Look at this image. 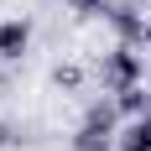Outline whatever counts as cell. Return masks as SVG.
Wrapping results in <instances>:
<instances>
[{
	"mask_svg": "<svg viewBox=\"0 0 151 151\" xmlns=\"http://www.w3.org/2000/svg\"><path fill=\"white\" fill-rule=\"evenodd\" d=\"M99 78H104V89H109V94L146 83V58L136 52V42H115V47H109L104 63H99Z\"/></svg>",
	"mask_w": 151,
	"mask_h": 151,
	"instance_id": "cell-1",
	"label": "cell"
},
{
	"mask_svg": "<svg viewBox=\"0 0 151 151\" xmlns=\"http://www.w3.org/2000/svg\"><path fill=\"white\" fill-rule=\"evenodd\" d=\"M26 47H31V21H26V16L0 21V58H5V63H21Z\"/></svg>",
	"mask_w": 151,
	"mask_h": 151,
	"instance_id": "cell-2",
	"label": "cell"
},
{
	"mask_svg": "<svg viewBox=\"0 0 151 151\" xmlns=\"http://www.w3.org/2000/svg\"><path fill=\"white\" fill-rule=\"evenodd\" d=\"M104 21L120 31V42H136V47L146 42V26H151V21L136 11V5H109V11H104Z\"/></svg>",
	"mask_w": 151,
	"mask_h": 151,
	"instance_id": "cell-3",
	"label": "cell"
},
{
	"mask_svg": "<svg viewBox=\"0 0 151 151\" xmlns=\"http://www.w3.org/2000/svg\"><path fill=\"white\" fill-rule=\"evenodd\" d=\"M115 151H151V109L120 125V136H115Z\"/></svg>",
	"mask_w": 151,
	"mask_h": 151,
	"instance_id": "cell-4",
	"label": "cell"
},
{
	"mask_svg": "<svg viewBox=\"0 0 151 151\" xmlns=\"http://www.w3.org/2000/svg\"><path fill=\"white\" fill-rule=\"evenodd\" d=\"M115 136L120 130H104V125H78V136H73V151H115Z\"/></svg>",
	"mask_w": 151,
	"mask_h": 151,
	"instance_id": "cell-5",
	"label": "cell"
},
{
	"mask_svg": "<svg viewBox=\"0 0 151 151\" xmlns=\"http://www.w3.org/2000/svg\"><path fill=\"white\" fill-rule=\"evenodd\" d=\"M115 109H120L125 120L146 115V83H136V89H120V94H115Z\"/></svg>",
	"mask_w": 151,
	"mask_h": 151,
	"instance_id": "cell-6",
	"label": "cell"
},
{
	"mask_svg": "<svg viewBox=\"0 0 151 151\" xmlns=\"http://www.w3.org/2000/svg\"><path fill=\"white\" fill-rule=\"evenodd\" d=\"M52 83H58V89H78V83H83V68H78V63H58Z\"/></svg>",
	"mask_w": 151,
	"mask_h": 151,
	"instance_id": "cell-7",
	"label": "cell"
},
{
	"mask_svg": "<svg viewBox=\"0 0 151 151\" xmlns=\"http://www.w3.org/2000/svg\"><path fill=\"white\" fill-rule=\"evenodd\" d=\"M68 11H78V16H104L109 0H68Z\"/></svg>",
	"mask_w": 151,
	"mask_h": 151,
	"instance_id": "cell-8",
	"label": "cell"
},
{
	"mask_svg": "<svg viewBox=\"0 0 151 151\" xmlns=\"http://www.w3.org/2000/svg\"><path fill=\"white\" fill-rule=\"evenodd\" d=\"M141 47H151V26H146V42H141Z\"/></svg>",
	"mask_w": 151,
	"mask_h": 151,
	"instance_id": "cell-9",
	"label": "cell"
}]
</instances>
